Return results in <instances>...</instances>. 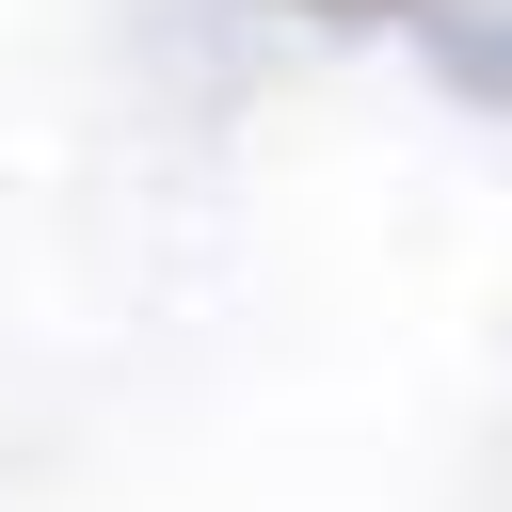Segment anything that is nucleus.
Wrapping results in <instances>:
<instances>
[{"label":"nucleus","instance_id":"1","mask_svg":"<svg viewBox=\"0 0 512 512\" xmlns=\"http://www.w3.org/2000/svg\"><path fill=\"white\" fill-rule=\"evenodd\" d=\"M336 16H368V0H336Z\"/></svg>","mask_w":512,"mask_h":512}]
</instances>
